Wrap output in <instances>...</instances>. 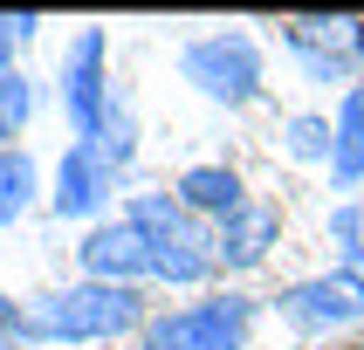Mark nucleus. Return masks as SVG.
<instances>
[{
    "label": "nucleus",
    "mask_w": 364,
    "mask_h": 350,
    "mask_svg": "<svg viewBox=\"0 0 364 350\" xmlns=\"http://www.w3.org/2000/svg\"><path fill=\"white\" fill-rule=\"evenodd\" d=\"M172 199H179L193 220L220 226L234 206H247V185H241V172H234V165H193V172H179Z\"/></svg>",
    "instance_id": "nucleus-10"
},
{
    "label": "nucleus",
    "mask_w": 364,
    "mask_h": 350,
    "mask_svg": "<svg viewBox=\"0 0 364 350\" xmlns=\"http://www.w3.org/2000/svg\"><path fill=\"white\" fill-rule=\"evenodd\" d=\"M330 234H337L344 268H350V275H364V206H337V213H330Z\"/></svg>",
    "instance_id": "nucleus-16"
},
{
    "label": "nucleus",
    "mask_w": 364,
    "mask_h": 350,
    "mask_svg": "<svg viewBox=\"0 0 364 350\" xmlns=\"http://www.w3.org/2000/svg\"><path fill=\"white\" fill-rule=\"evenodd\" d=\"M344 350H364V344H344Z\"/></svg>",
    "instance_id": "nucleus-20"
},
{
    "label": "nucleus",
    "mask_w": 364,
    "mask_h": 350,
    "mask_svg": "<svg viewBox=\"0 0 364 350\" xmlns=\"http://www.w3.org/2000/svg\"><path fill=\"white\" fill-rule=\"evenodd\" d=\"M82 282H117V288H138L151 275V247L131 220H110V226H90L82 234Z\"/></svg>",
    "instance_id": "nucleus-8"
},
{
    "label": "nucleus",
    "mask_w": 364,
    "mask_h": 350,
    "mask_svg": "<svg viewBox=\"0 0 364 350\" xmlns=\"http://www.w3.org/2000/svg\"><path fill=\"white\" fill-rule=\"evenodd\" d=\"M330 131H337V138H330V179H337V185H358L364 179V82L344 89Z\"/></svg>",
    "instance_id": "nucleus-12"
},
{
    "label": "nucleus",
    "mask_w": 364,
    "mask_h": 350,
    "mask_svg": "<svg viewBox=\"0 0 364 350\" xmlns=\"http://www.w3.org/2000/svg\"><path fill=\"white\" fill-rule=\"evenodd\" d=\"M330 138H337V131H330V117H289V158H323L330 165Z\"/></svg>",
    "instance_id": "nucleus-15"
},
{
    "label": "nucleus",
    "mask_w": 364,
    "mask_h": 350,
    "mask_svg": "<svg viewBox=\"0 0 364 350\" xmlns=\"http://www.w3.org/2000/svg\"><path fill=\"white\" fill-rule=\"evenodd\" d=\"M35 35V14H0V76L14 69V48Z\"/></svg>",
    "instance_id": "nucleus-17"
},
{
    "label": "nucleus",
    "mask_w": 364,
    "mask_h": 350,
    "mask_svg": "<svg viewBox=\"0 0 364 350\" xmlns=\"http://www.w3.org/2000/svg\"><path fill=\"white\" fill-rule=\"evenodd\" d=\"M103 199H110V165L90 144H69L62 165H55V213L62 220H90Z\"/></svg>",
    "instance_id": "nucleus-9"
},
{
    "label": "nucleus",
    "mask_w": 364,
    "mask_h": 350,
    "mask_svg": "<svg viewBox=\"0 0 364 350\" xmlns=\"http://www.w3.org/2000/svg\"><path fill=\"white\" fill-rule=\"evenodd\" d=\"M282 41L316 82H337L364 55V21L358 14H296V21H282Z\"/></svg>",
    "instance_id": "nucleus-5"
},
{
    "label": "nucleus",
    "mask_w": 364,
    "mask_h": 350,
    "mask_svg": "<svg viewBox=\"0 0 364 350\" xmlns=\"http://www.w3.org/2000/svg\"><path fill=\"white\" fill-rule=\"evenodd\" d=\"M28 117H35V82L21 76V69H7L0 76V138H21Z\"/></svg>",
    "instance_id": "nucleus-14"
},
{
    "label": "nucleus",
    "mask_w": 364,
    "mask_h": 350,
    "mask_svg": "<svg viewBox=\"0 0 364 350\" xmlns=\"http://www.w3.org/2000/svg\"><path fill=\"white\" fill-rule=\"evenodd\" d=\"M0 350H21V344H0Z\"/></svg>",
    "instance_id": "nucleus-19"
},
{
    "label": "nucleus",
    "mask_w": 364,
    "mask_h": 350,
    "mask_svg": "<svg viewBox=\"0 0 364 350\" xmlns=\"http://www.w3.org/2000/svg\"><path fill=\"white\" fill-rule=\"evenodd\" d=\"M255 302L247 295H206V302L144 316V350H247Z\"/></svg>",
    "instance_id": "nucleus-4"
},
{
    "label": "nucleus",
    "mask_w": 364,
    "mask_h": 350,
    "mask_svg": "<svg viewBox=\"0 0 364 350\" xmlns=\"http://www.w3.org/2000/svg\"><path fill=\"white\" fill-rule=\"evenodd\" d=\"M124 220L138 226L144 247H151V282L186 288V282H206V275H213V261H220V247H213V226L193 220V213H186L172 192H138Z\"/></svg>",
    "instance_id": "nucleus-2"
},
{
    "label": "nucleus",
    "mask_w": 364,
    "mask_h": 350,
    "mask_svg": "<svg viewBox=\"0 0 364 350\" xmlns=\"http://www.w3.org/2000/svg\"><path fill=\"white\" fill-rule=\"evenodd\" d=\"M275 234H282V213L262 206V199H247V206H234V213L213 226V247H220L227 268H255L268 247H275Z\"/></svg>",
    "instance_id": "nucleus-11"
},
{
    "label": "nucleus",
    "mask_w": 364,
    "mask_h": 350,
    "mask_svg": "<svg viewBox=\"0 0 364 350\" xmlns=\"http://www.w3.org/2000/svg\"><path fill=\"white\" fill-rule=\"evenodd\" d=\"M275 316L296 329H337L364 316V275L350 268H330V275H309V282H289L275 295Z\"/></svg>",
    "instance_id": "nucleus-7"
},
{
    "label": "nucleus",
    "mask_w": 364,
    "mask_h": 350,
    "mask_svg": "<svg viewBox=\"0 0 364 350\" xmlns=\"http://www.w3.org/2000/svg\"><path fill=\"white\" fill-rule=\"evenodd\" d=\"M35 192H41V172H35V158L28 151H0V226H14L28 206H35Z\"/></svg>",
    "instance_id": "nucleus-13"
},
{
    "label": "nucleus",
    "mask_w": 364,
    "mask_h": 350,
    "mask_svg": "<svg viewBox=\"0 0 364 350\" xmlns=\"http://www.w3.org/2000/svg\"><path fill=\"white\" fill-rule=\"evenodd\" d=\"M179 76L193 82L200 97H213L220 110H247V103L262 97V48H255V35H241V28L206 35V41H186Z\"/></svg>",
    "instance_id": "nucleus-3"
},
{
    "label": "nucleus",
    "mask_w": 364,
    "mask_h": 350,
    "mask_svg": "<svg viewBox=\"0 0 364 350\" xmlns=\"http://www.w3.org/2000/svg\"><path fill=\"white\" fill-rule=\"evenodd\" d=\"M124 329H144V295L117 282H76L41 302H21V344H97Z\"/></svg>",
    "instance_id": "nucleus-1"
},
{
    "label": "nucleus",
    "mask_w": 364,
    "mask_h": 350,
    "mask_svg": "<svg viewBox=\"0 0 364 350\" xmlns=\"http://www.w3.org/2000/svg\"><path fill=\"white\" fill-rule=\"evenodd\" d=\"M62 110L76 124V144H97L103 110H110V69H103V28H82L69 41V62H62Z\"/></svg>",
    "instance_id": "nucleus-6"
},
{
    "label": "nucleus",
    "mask_w": 364,
    "mask_h": 350,
    "mask_svg": "<svg viewBox=\"0 0 364 350\" xmlns=\"http://www.w3.org/2000/svg\"><path fill=\"white\" fill-rule=\"evenodd\" d=\"M0 337L21 344V302H14V295H0Z\"/></svg>",
    "instance_id": "nucleus-18"
}]
</instances>
